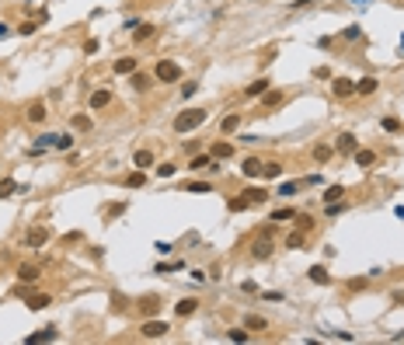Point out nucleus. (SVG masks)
Returning <instances> with one entry per match:
<instances>
[{
  "mask_svg": "<svg viewBox=\"0 0 404 345\" xmlns=\"http://www.w3.org/2000/svg\"><path fill=\"white\" fill-rule=\"evenodd\" d=\"M327 157H331V147H324V143H317V147H314V160H321V164H324Z\"/></svg>",
  "mask_w": 404,
  "mask_h": 345,
  "instance_id": "obj_39",
  "label": "nucleus"
},
{
  "mask_svg": "<svg viewBox=\"0 0 404 345\" xmlns=\"http://www.w3.org/2000/svg\"><path fill=\"white\" fill-rule=\"evenodd\" d=\"M195 307H199V300L188 296V300H181V304L174 307V314H178V317H188V314H195Z\"/></svg>",
  "mask_w": 404,
  "mask_h": 345,
  "instance_id": "obj_20",
  "label": "nucleus"
},
{
  "mask_svg": "<svg viewBox=\"0 0 404 345\" xmlns=\"http://www.w3.org/2000/svg\"><path fill=\"white\" fill-rule=\"evenodd\" d=\"M282 101H286L282 91H265V95H262V108H279Z\"/></svg>",
  "mask_w": 404,
  "mask_h": 345,
  "instance_id": "obj_13",
  "label": "nucleus"
},
{
  "mask_svg": "<svg viewBox=\"0 0 404 345\" xmlns=\"http://www.w3.org/2000/svg\"><path fill=\"white\" fill-rule=\"evenodd\" d=\"M262 164H265V160H258V157H248V160L241 164V171L248 174V178H258V174H262Z\"/></svg>",
  "mask_w": 404,
  "mask_h": 345,
  "instance_id": "obj_14",
  "label": "nucleus"
},
{
  "mask_svg": "<svg viewBox=\"0 0 404 345\" xmlns=\"http://www.w3.org/2000/svg\"><path fill=\"white\" fill-rule=\"evenodd\" d=\"M310 283H317V286H327V283H331V275H327V268L324 265H310Z\"/></svg>",
  "mask_w": 404,
  "mask_h": 345,
  "instance_id": "obj_11",
  "label": "nucleus"
},
{
  "mask_svg": "<svg viewBox=\"0 0 404 345\" xmlns=\"http://www.w3.org/2000/svg\"><path fill=\"white\" fill-rule=\"evenodd\" d=\"M133 164H136V168H139V171H147V168L154 164V153H150V150H139V153H136V157H133Z\"/></svg>",
  "mask_w": 404,
  "mask_h": 345,
  "instance_id": "obj_22",
  "label": "nucleus"
},
{
  "mask_svg": "<svg viewBox=\"0 0 404 345\" xmlns=\"http://www.w3.org/2000/svg\"><path fill=\"white\" fill-rule=\"evenodd\" d=\"M376 87H380V80H376V77H363V80L355 84V95H373Z\"/></svg>",
  "mask_w": 404,
  "mask_h": 345,
  "instance_id": "obj_15",
  "label": "nucleus"
},
{
  "mask_svg": "<svg viewBox=\"0 0 404 345\" xmlns=\"http://www.w3.org/2000/svg\"><path fill=\"white\" fill-rule=\"evenodd\" d=\"M195 91H199V84H195V80H185V84H181V98H192Z\"/></svg>",
  "mask_w": 404,
  "mask_h": 345,
  "instance_id": "obj_43",
  "label": "nucleus"
},
{
  "mask_svg": "<svg viewBox=\"0 0 404 345\" xmlns=\"http://www.w3.org/2000/svg\"><path fill=\"white\" fill-rule=\"evenodd\" d=\"M157 174H160V178H171V174H174V164H157Z\"/></svg>",
  "mask_w": 404,
  "mask_h": 345,
  "instance_id": "obj_45",
  "label": "nucleus"
},
{
  "mask_svg": "<svg viewBox=\"0 0 404 345\" xmlns=\"http://www.w3.org/2000/svg\"><path fill=\"white\" fill-rule=\"evenodd\" d=\"M185 192H192V195H206V192H212V185H209V181H192Z\"/></svg>",
  "mask_w": 404,
  "mask_h": 345,
  "instance_id": "obj_33",
  "label": "nucleus"
},
{
  "mask_svg": "<svg viewBox=\"0 0 404 345\" xmlns=\"http://www.w3.org/2000/svg\"><path fill=\"white\" fill-rule=\"evenodd\" d=\"M227 338H230V342H248V328H230Z\"/></svg>",
  "mask_w": 404,
  "mask_h": 345,
  "instance_id": "obj_35",
  "label": "nucleus"
},
{
  "mask_svg": "<svg viewBox=\"0 0 404 345\" xmlns=\"http://www.w3.org/2000/svg\"><path fill=\"white\" fill-rule=\"evenodd\" d=\"M45 147H56V150H70V147H74V136H70V133H42V136H39V143L32 147V157H35V153H42Z\"/></svg>",
  "mask_w": 404,
  "mask_h": 345,
  "instance_id": "obj_2",
  "label": "nucleus"
},
{
  "mask_svg": "<svg viewBox=\"0 0 404 345\" xmlns=\"http://www.w3.org/2000/svg\"><path fill=\"white\" fill-rule=\"evenodd\" d=\"M331 91H335V98H348V95H355V84L345 80V77H338V80L331 84Z\"/></svg>",
  "mask_w": 404,
  "mask_h": 345,
  "instance_id": "obj_8",
  "label": "nucleus"
},
{
  "mask_svg": "<svg viewBox=\"0 0 404 345\" xmlns=\"http://www.w3.org/2000/svg\"><path fill=\"white\" fill-rule=\"evenodd\" d=\"M143 185H147V174L143 171H133L129 178H126V189H143Z\"/></svg>",
  "mask_w": 404,
  "mask_h": 345,
  "instance_id": "obj_25",
  "label": "nucleus"
},
{
  "mask_svg": "<svg viewBox=\"0 0 404 345\" xmlns=\"http://www.w3.org/2000/svg\"><path fill=\"white\" fill-rule=\"evenodd\" d=\"M206 119H209V112H206V108H185V112L174 115V133H178V136L192 133V129H199Z\"/></svg>",
  "mask_w": 404,
  "mask_h": 345,
  "instance_id": "obj_1",
  "label": "nucleus"
},
{
  "mask_svg": "<svg viewBox=\"0 0 404 345\" xmlns=\"http://www.w3.org/2000/svg\"><path fill=\"white\" fill-rule=\"evenodd\" d=\"M237 126H241V115H227V119H223V126H220V129H223V133H233V129H237Z\"/></svg>",
  "mask_w": 404,
  "mask_h": 345,
  "instance_id": "obj_37",
  "label": "nucleus"
},
{
  "mask_svg": "<svg viewBox=\"0 0 404 345\" xmlns=\"http://www.w3.org/2000/svg\"><path fill=\"white\" fill-rule=\"evenodd\" d=\"M352 157H355L359 168H373V164H376V153H373V150H355Z\"/></svg>",
  "mask_w": 404,
  "mask_h": 345,
  "instance_id": "obj_17",
  "label": "nucleus"
},
{
  "mask_svg": "<svg viewBox=\"0 0 404 345\" xmlns=\"http://www.w3.org/2000/svg\"><path fill=\"white\" fill-rule=\"evenodd\" d=\"M262 174H265V178H282V164H275V160H265V164H262Z\"/></svg>",
  "mask_w": 404,
  "mask_h": 345,
  "instance_id": "obj_23",
  "label": "nucleus"
},
{
  "mask_svg": "<svg viewBox=\"0 0 404 345\" xmlns=\"http://www.w3.org/2000/svg\"><path fill=\"white\" fill-rule=\"evenodd\" d=\"M342 192H345L342 185H331V189L324 192V202H338V199H342Z\"/></svg>",
  "mask_w": 404,
  "mask_h": 345,
  "instance_id": "obj_38",
  "label": "nucleus"
},
{
  "mask_svg": "<svg viewBox=\"0 0 404 345\" xmlns=\"http://www.w3.org/2000/svg\"><path fill=\"white\" fill-rule=\"evenodd\" d=\"M45 119V105H32L28 108V122H42Z\"/></svg>",
  "mask_w": 404,
  "mask_h": 345,
  "instance_id": "obj_34",
  "label": "nucleus"
},
{
  "mask_svg": "<svg viewBox=\"0 0 404 345\" xmlns=\"http://www.w3.org/2000/svg\"><path fill=\"white\" fill-rule=\"evenodd\" d=\"M49 241V230L45 227H35V230H28V237H25V248H42Z\"/></svg>",
  "mask_w": 404,
  "mask_h": 345,
  "instance_id": "obj_5",
  "label": "nucleus"
},
{
  "mask_svg": "<svg viewBox=\"0 0 404 345\" xmlns=\"http://www.w3.org/2000/svg\"><path fill=\"white\" fill-rule=\"evenodd\" d=\"M293 220H296V230H303V234H307V230L314 227V216H307V213H296Z\"/></svg>",
  "mask_w": 404,
  "mask_h": 345,
  "instance_id": "obj_27",
  "label": "nucleus"
},
{
  "mask_svg": "<svg viewBox=\"0 0 404 345\" xmlns=\"http://www.w3.org/2000/svg\"><path fill=\"white\" fill-rule=\"evenodd\" d=\"M272 241L269 237H262V241H254V248H251V255H254V258H258V262H265V258H272Z\"/></svg>",
  "mask_w": 404,
  "mask_h": 345,
  "instance_id": "obj_6",
  "label": "nucleus"
},
{
  "mask_svg": "<svg viewBox=\"0 0 404 345\" xmlns=\"http://www.w3.org/2000/svg\"><path fill=\"white\" fill-rule=\"evenodd\" d=\"M14 192H18V181H11V178L0 181V199H7V195H14Z\"/></svg>",
  "mask_w": 404,
  "mask_h": 345,
  "instance_id": "obj_32",
  "label": "nucleus"
},
{
  "mask_svg": "<svg viewBox=\"0 0 404 345\" xmlns=\"http://www.w3.org/2000/svg\"><path fill=\"white\" fill-rule=\"evenodd\" d=\"M335 147H338V153H355V150H359V143H355V136H352V133H342Z\"/></svg>",
  "mask_w": 404,
  "mask_h": 345,
  "instance_id": "obj_10",
  "label": "nucleus"
},
{
  "mask_svg": "<svg viewBox=\"0 0 404 345\" xmlns=\"http://www.w3.org/2000/svg\"><path fill=\"white\" fill-rule=\"evenodd\" d=\"M296 216V210H275L272 213V220H279V223H286V220H293Z\"/></svg>",
  "mask_w": 404,
  "mask_h": 345,
  "instance_id": "obj_42",
  "label": "nucleus"
},
{
  "mask_svg": "<svg viewBox=\"0 0 404 345\" xmlns=\"http://www.w3.org/2000/svg\"><path fill=\"white\" fill-rule=\"evenodd\" d=\"M394 342H404V331H397V335H394Z\"/></svg>",
  "mask_w": 404,
  "mask_h": 345,
  "instance_id": "obj_49",
  "label": "nucleus"
},
{
  "mask_svg": "<svg viewBox=\"0 0 404 345\" xmlns=\"http://www.w3.org/2000/svg\"><path fill=\"white\" fill-rule=\"evenodd\" d=\"M154 77H157V80H164V84H174V80L181 77V70H178L174 59H160V63L154 66Z\"/></svg>",
  "mask_w": 404,
  "mask_h": 345,
  "instance_id": "obj_3",
  "label": "nucleus"
},
{
  "mask_svg": "<svg viewBox=\"0 0 404 345\" xmlns=\"http://www.w3.org/2000/svg\"><path fill=\"white\" fill-rule=\"evenodd\" d=\"M25 342H28V345H39V342H56V328H42V331H35V335H28Z\"/></svg>",
  "mask_w": 404,
  "mask_h": 345,
  "instance_id": "obj_9",
  "label": "nucleus"
},
{
  "mask_svg": "<svg viewBox=\"0 0 404 345\" xmlns=\"http://www.w3.org/2000/svg\"><path fill=\"white\" fill-rule=\"evenodd\" d=\"M11 35V28H7V25H0V38H7Z\"/></svg>",
  "mask_w": 404,
  "mask_h": 345,
  "instance_id": "obj_48",
  "label": "nucleus"
},
{
  "mask_svg": "<svg viewBox=\"0 0 404 345\" xmlns=\"http://www.w3.org/2000/svg\"><path fill=\"white\" fill-rule=\"evenodd\" d=\"M384 129H387V133H401L404 126L397 122V119H394V115H387V119H384Z\"/></svg>",
  "mask_w": 404,
  "mask_h": 345,
  "instance_id": "obj_40",
  "label": "nucleus"
},
{
  "mask_svg": "<svg viewBox=\"0 0 404 345\" xmlns=\"http://www.w3.org/2000/svg\"><path fill=\"white\" fill-rule=\"evenodd\" d=\"M286 248H293V251H300V248H303V230L289 234V237H286Z\"/></svg>",
  "mask_w": 404,
  "mask_h": 345,
  "instance_id": "obj_31",
  "label": "nucleus"
},
{
  "mask_svg": "<svg viewBox=\"0 0 404 345\" xmlns=\"http://www.w3.org/2000/svg\"><path fill=\"white\" fill-rule=\"evenodd\" d=\"M112 105V91H94L91 95V108H108Z\"/></svg>",
  "mask_w": 404,
  "mask_h": 345,
  "instance_id": "obj_18",
  "label": "nucleus"
},
{
  "mask_svg": "<svg viewBox=\"0 0 404 345\" xmlns=\"http://www.w3.org/2000/svg\"><path fill=\"white\" fill-rule=\"evenodd\" d=\"M150 35H154V25H136V28H133L136 42H143V38H150Z\"/></svg>",
  "mask_w": 404,
  "mask_h": 345,
  "instance_id": "obj_26",
  "label": "nucleus"
},
{
  "mask_svg": "<svg viewBox=\"0 0 404 345\" xmlns=\"http://www.w3.org/2000/svg\"><path fill=\"white\" fill-rule=\"evenodd\" d=\"M129 80H133V87H136V91H147V84H150V77H147V74H139V70H133V77H129Z\"/></svg>",
  "mask_w": 404,
  "mask_h": 345,
  "instance_id": "obj_29",
  "label": "nucleus"
},
{
  "mask_svg": "<svg viewBox=\"0 0 404 345\" xmlns=\"http://www.w3.org/2000/svg\"><path fill=\"white\" fill-rule=\"evenodd\" d=\"M244 328H248V331H265V317H258V314H248V317H244Z\"/></svg>",
  "mask_w": 404,
  "mask_h": 345,
  "instance_id": "obj_24",
  "label": "nucleus"
},
{
  "mask_svg": "<svg viewBox=\"0 0 404 345\" xmlns=\"http://www.w3.org/2000/svg\"><path fill=\"white\" fill-rule=\"evenodd\" d=\"M209 164H212V153H195L192 160H188L192 171H202V168H209Z\"/></svg>",
  "mask_w": 404,
  "mask_h": 345,
  "instance_id": "obj_19",
  "label": "nucleus"
},
{
  "mask_svg": "<svg viewBox=\"0 0 404 345\" xmlns=\"http://www.w3.org/2000/svg\"><path fill=\"white\" fill-rule=\"evenodd\" d=\"M53 304L45 293H35V296H28V310H45V307Z\"/></svg>",
  "mask_w": 404,
  "mask_h": 345,
  "instance_id": "obj_21",
  "label": "nucleus"
},
{
  "mask_svg": "<svg viewBox=\"0 0 404 345\" xmlns=\"http://www.w3.org/2000/svg\"><path fill=\"white\" fill-rule=\"evenodd\" d=\"M296 189H300V181H282V185H279V195H293Z\"/></svg>",
  "mask_w": 404,
  "mask_h": 345,
  "instance_id": "obj_44",
  "label": "nucleus"
},
{
  "mask_svg": "<svg viewBox=\"0 0 404 345\" xmlns=\"http://www.w3.org/2000/svg\"><path fill=\"white\" fill-rule=\"evenodd\" d=\"M136 70V59L133 56H126V59H118L115 63V74H133Z\"/></svg>",
  "mask_w": 404,
  "mask_h": 345,
  "instance_id": "obj_28",
  "label": "nucleus"
},
{
  "mask_svg": "<svg viewBox=\"0 0 404 345\" xmlns=\"http://www.w3.org/2000/svg\"><path fill=\"white\" fill-rule=\"evenodd\" d=\"M265 91H269V80H254V84H248V95H251V98L265 95Z\"/></svg>",
  "mask_w": 404,
  "mask_h": 345,
  "instance_id": "obj_30",
  "label": "nucleus"
},
{
  "mask_svg": "<svg viewBox=\"0 0 404 345\" xmlns=\"http://www.w3.org/2000/svg\"><path fill=\"white\" fill-rule=\"evenodd\" d=\"M241 195L248 199V206H262V202L269 199V192H265V189H244Z\"/></svg>",
  "mask_w": 404,
  "mask_h": 345,
  "instance_id": "obj_12",
  "label": "nucleus"
},
{
  "mask_svg": "<svg viewBox=\"0 0 404 345\" xmlns=\"http://www.w3.org/2000/svg\"><path fill=\"white\" fill-rule=\"evenodd\" d=\"M401 49H404V35H401Z\"/></svg>",
  "mask_w": 404,
  "mask_h": 345,
  "instance_id": "obj_50",
  "label": "nucleus"
},
{
  "mask_svg": "<svg viewBox=\"0 0 404 345\" xmlns=\"http://www.w3.org/2000/svg\"><path fill=\"white\" fill-rule=\"evenodd\" d=\"M212 160H227V157H233V143H227V140H220V143H212L209 147Z\"/></svg>",
  "mask_w": 404,
  "mask_h": 345,
  "instance_id": "obj_7",
  "label": "nucleus"
},
{
  "mask_svg": "<svg viewBox=\"0 0 404 345\" xmlns=\"http://www.w3.org/2000/svg\"><path fill=\"white\" fill-rule=\"evenodd\" d=\"M74 129H77V133H87V129H91V119H87V115H74Z\"/></svg>",
  "mask_w": 404,
  "mask_h": 345,
  "instance_id": "obj_36",
  "label": "nucleus"
},
{
  "mask_svg": "<svg viewBox=\"0 0 404 345\" xmlns=\"http://www.w3.org/2000/svg\"><path fill=\"white\" fill-rule=\"evenodd\" d=\"M139 335H143V338H160V335H168V325H164V321H143Z\"/></svg>",
  "mask_w": 404,
  "mask_h": 345,
  "instance_id": "obj_4",
  "label": "nucleus"
},
{
  "mask_svg": "<svg viewBox=\"0 0 404 345\" xmlns=\"http://www.w3.org/2000/svg\"><path fill=\"white\" fill-rule=\"evenodd\" d=\"M157 307H160V304H157L154 296H150V300H143V310H147V314H157Z\"/></svg>",
  "mask_w": 404,
  "mask_h": 345,
  "instance_id": "obj_47",
  "label": "nucleus"
},
{
  "mask_svg": "<svg viewBox=\"0 0 404 345\" xmlns=\"http://www.w3.org/2000/svg\"><path fill=\"white\" fill-rule=\"evenodd\" d=\"M35 28H39V25H35V21H21V28H18V32H21V35H32V32H35Z\"/></svg>",
  "mask_w": 404,
  "mask_h": 345,
  "instance_id": "obj_46",
  "label": "nucleus"
},
{
  "mask_svg": "<svg viewBox=\"0 0 404 345\" xmlns=\"http://www.w3.org/2000/svg\"><path fill=\"white\" fill-rule=\"evenodd\" d=\"M230 210L241 213V210H251V206H248V199H244V195H233V199H230Z\"/></svg>",
  "mask_w": 404,
  "mask_h": 345,
  "instance_id": "obj_41",
  "label": "nucleus"
},
{
  "mask_svg": "<svg viewBox=\"0 0 404 345\" xmlns=\"http://www.w3.org/2000/svg\"><path fill=\"white\" fill-rule=\"evenodd\" d=\"M39 275H42L39 265H21V268H18V279H21V283H35Z\"/></svg>",
  "mask_w": 404,
  "mask_h": 345,
  "instance_id": "obj_16",
  "label": "nucleus"
}]
</instances>
